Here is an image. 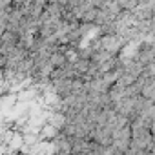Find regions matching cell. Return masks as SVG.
Instances as JSON below:
<instances>
[{"instance_id":"6da1fadb","label":"cell","mask_w":155,"mask_h":155,"mask_svg":"<svg viewBox=\"0 0 155 155\" xmlns=\"http://www.w3.org/2000/svg\"><path fill=\"white\" fill-rule=\"evenodd\" d=\"M58 131L60 130H57L53 124H48V122H44L42 126H40V130H38V140H53L57 135H58Z\"/></svg>"}]
</instances>
